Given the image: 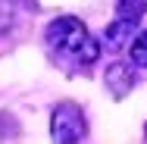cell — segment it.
Here are the masks:
<instances>
[{
    "mask_svg": "<svg viewBox=\"0 0 147 144\" xmlns=\"http://www.w3.org/2000/svg\"><path fill=\"white\" fill-rule=\"evenodd\" d=\"M116 13H119V19L138 22L147 13V0H116Z\"/></svg>",
    "mask_w": 147,
    "mask_h": 144,
    "instance_id": "5b68a950",
    "label": "cell"
},
{
    "mask_svg": "<svg viewBox=\"0 0 147 144\" xmlns=\"http://www.w3.org/2000/svg\"><path fill=\"white\" fill-rule=\"evenodd\" d=\"M128 57H131L135 66H144L147 69V31L135 34V41H131V47H128Z\"/></svg>",
    "mask_w": 147,
    "mask_h": 144,
    "instance_id": "8992f818",
    "label": "cell"
},
{
    "mask_svg": "<svg viewBox=\"0 0 147 144\" xmlns=\"http://www.w3.org/2000/svg\"><path fill=\"white\" fill-rule=\"evenodd\" d=\"M131 34H135V22H128V19H116L110 28L103 31V47H107V50H122L125 41H131Z\"/></svg>",
    "mask_w": 147,
    "mask_h": 144,
    "instance_id": "3957f363",
    "label": "cell"
},
{
    "mask_svg": "<svg viewBox=\"0 0 147 144\" xmlns=\"http://www.w3.org/2000/svg\"><path fill=\"white\" fill-rule=\"evenodd\" d=\"M107 85L113 88L116 94H125L128 88L135 85V75H131V66H122V63H113L107 69Z\"/></svg>",
    "mask_w": 147,
    "mask_h": 144,
    "instance_id": "277c9868",
    "label": "cell"
},
{
    "mask_svg": "<svg viewBox=\"0 0 147 144\" xmlns=\"http://www.w3.org/2000/svg\"><path fill=\"white\" fill-rule=\"evenodd\" d=\"M88 135V122L82 110L69 100H63L53 107V116H50V138L53 144H78Z\"/></svg>",
    "mask_w": 147,
    "mask_h": 144,
    "instance_id": "7a4b0ae2",
    "label": "cell"
},
{
    "mask_svg": "<svg viewBox=\"0 0 147 144\" xmlns=\"http://www.w3.org/2000/svg\"><path fill=\"white\" fill-rule=\"evenodd\" d=\"M44 38H47V47L63 63H94V59L100 57V44L88 34L85 22L75 19V16H59V19H53L44 28Z\"/></svg>",
    "mask_w": 147,
    "mask_h": 144,
    "instance_id": "6da1fadb",
    "label": "cell"
}]
</instances>
